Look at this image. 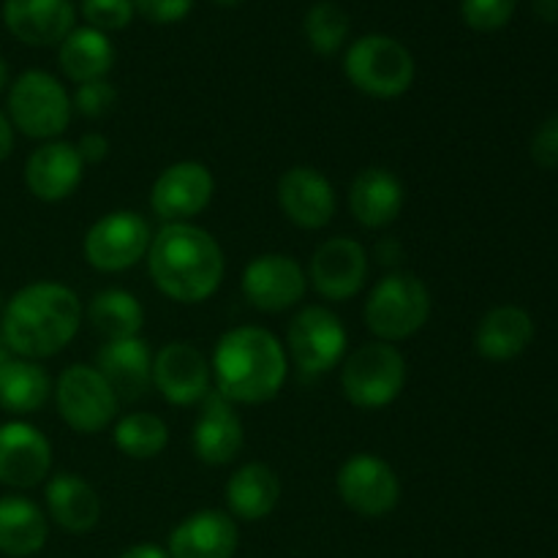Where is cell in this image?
I'll use <instances>...</instances> for the list:
<instances>
[{"label":"cell","instance_id":"obj_1","mask_svg":"<svg viewBox=\"0 0 558 558\" xmlns=\"http://www.w3.org/2000/svg\"><path fill=\"white\" fill-rule=\"evenodd\" d=\"M82 325V303L74 289L58 281H36L5 300L0 338L14 357L47 360L63 352Z\"/></svg>","mask_w":558,"mask_h":558},{"label":"cell","instance_id":"obj_2","mask_svg":"<svg viewBox=\"0 0 558 558\" xmlns=\"http://www.w3.org/2000/svg\"><path fill=\"white\" fill-rule=\"evenodd\" d=\"M147 270L158 292L174 303H205L218 292L227 272L223 251L207 229L196 223H163L153 234Z\"/></svg>","mask_w":558,"mask_h":558},{"label":"cell","instance_id":"obj_3","mask_svg":"<svg viewBox=\"0 0 558 558\" xmlns=\"http://www.w3.org/2000/svg\"><path fill=\"white\" fill-rule=\"evenodd\" d=\"M216 392L229 403H267L281 392L289 374V354L270 330L256 325L223 332L213 352Z\"/></svg>","mask_w":558,"mask_h":558},{"label":"cell","instance_id":"obj_4","mask_svg":"<svg viewBox=\"0 0 558 558\" xmlns=\"http://www.w3.org/2000/svg\"><path fill=\"white\" fill-rule=\"evenodd\" d=\"M343 74L360 93L379 101L403 96L414 85V54L407 44L385 33L357 38L343 54Z\"/></svg>","mask_w":558,"mask_h":558},{"label":"cell","instance_id":"obj_5","mask_svg":"<svg viewBox=\"0 0 558 558\" xmlns=\"http://www.w3.org/2000/svg\"><path fill=\"white\" fill-rule=\"evenodd\" d=\"M71 96L49 71H22L9 85L5 114L20 134L31 140H58L71 123Z\"/></svg>","mask_w":558,"mask_h":558},{"label":"cell","instance_id":"obj_6","mask_svg":"<svg viewBox=\"0 0 558 558\" xmlns=\"http://www.w3.org/2000/svg\"><path fill=\"white\" fill-rule=\"evenodd\" d=\"M430 316V292L414 272H390L371 289L363 319L379 341L398 343L417 336Z\"/></svg>","mask_w":558,"mask_h":558},{"label":"cell","instance_id":"obj_7","mask_svg":"<svg viewBox=\"0 0 558 558\" xmlns=\"http://www.w3.org/2000/svg\"><path fill=\"white\" fill-rule=\"evenodd\" d=\"M407 360L392 343L371 341L354 349L341 368L343 396L363 412H376L396 401L407 387Z\"/></svg>","mask_w":558,"mask_h":558},{"label":"cell","instance_id":"obj_8","mask_svg":"<svg viewBox=\"0 0 558 558\" xmlns=\"http://www.w3.org/2000/svg\"><path fill=\"white\" fill-rule=\"evenodd\" d=\"M58 414L76 434H101L118 417L120 398L96 365H69L52 387Z\"/></svg>","mask_w":558,"mask_h":558},{"label":"cell","instance_id":"obj_9","mask_svg":"<svg viewBox=\"0 0 558 558\" xmlns=\"http://www.w3.org/2000/svg\"><path fill=\"white\" fill-rule=\"evenodd\" d=\"M153 243L150 223L136 210H114L98 218L82 240V251L93 270L123 272L140 265Z\"/></svg>","mask_w":558,"mask_h":558},{"label":"cell","instance_id":"obj_10","mask_svg":"<svg viewBox=\"0 0 558 558\" xmlns=\"http://www.w3.org/2000/svg\"><path fill=\"white\" fill-rule=\"evenodd\" d=\"M336 490L343 505L363 518H385L401 501V480L385 458L357 452L336 474Z\"/></svg>","mask_w":558,"mask_h":558},{"label":"cell","instance_id":"obj_11","mask_svg":"<svg viewBox=\"0 0 558 558\" xmlns=\"http://www.w3.org/2000/svg\"><path fill=\"white\" fill-rule=\"evenodd\" d=\"M347 327L325 305H305L289 325V357L305 374H327L347 354Z\"/></svg>","mask_w":558,"mask_h":558},{"label":"cell","instance_id":"obj_12","mask_svg":"<svg viewBox=\"0 0 558 558\" xmlns=\"http://www.w3.org/2000/svg\"><path fill=\"white\" fill-rule=\"evenodd\" d=\"M213 172L202 161H178L163 169L150 191V207L163 223H189L210 207Z\"/></svg>","mask_w":558,"mask_h":558},{"label":"cell","instance_id":"obj_13","mask_svg":"<svg viewBox=\"0 0 558 558\" xmlns=\"http://www.w3.org/2000/svg\"><path fill=\"white\" fill-rule=\"evenodd\" d=\"M240 289L254 308L281 314L305 298L308 276L289 254H262L245 265Z\"/></svg>","mask_w":558,"mask_h":558},{"label":"cell","instance_id":"obj_14","mask_svg":"<svg viewBox=\"0 0 558 558\" xmlns=\"http://www.w3.org/2000/svg\"><path fill=\"white\" fill-rule=\"evenodd\" d=\"M210 379V363L194 343L169 341L153 354V387L174 407H194L205 401Z\"/></svg>","mask_w":558,"mask_h":558},{"label":"cell","instance_id":"obj_15","mask_svg":"<svg viewBox=\"0 0 558 558\" xmlns=\"http://www.w3.org/2000/svg\"><path fill=\"white\" fill-rule=\"evenodd\" d=\"M308 283L330 303L352 300L368 278V254L354 238H330L314 251Z\"/></svg>","mask_w":558,"mask_h":558},{"label":"cell","instance_id":"obj_16","mask_svg":"<svg viewBox=\"0 0 558 558\" xmlns=\"http://www.w3.org/2000/svg\"><path fill=\"white\" fill-rule=\"evenodd\" d=\"M52 445L31 423L11 420L0 425V483L9 488H36L49 477Z\"/></svg>","mask_w":558,"mask_h":558},{"label":"cell","instance_id":"obj_17","mask_svg":"<svg viewBox=\"0 0 558 558\" xmlns=\"http://www.w3.org/2000/svg\"><path fill=\"white\" fill-rule=\"evenodd\" d=\"M278 205H281L283 216L300 229H314L327 227L336 216L338 196L332 183L327 180V174H322L319 169L314 167H300L287 169L278 180Z\"/></svg>","mask_w":558,"mask_h":558},{"label":"cell","instance_id":"obj_18","mask_svg":"<svg viewBox=\"0 0 558 558\" xmlns=\"http://www.w3.org/2000/svg\"><path fill=\"white\" fill-rule=\"evenodd\" d=\"M191 445H194L196 458L207 466H227L243 450V420L234 412V403H229L221 392H207V398L202 401Z\"/></svg>","mask_w":558,"mask_h":558},{"label":"cell","instance_id":"obj_19","mask_svg":"<svg viewBox=\"0 0 558 558\" xmlns=\"http://www.w3.org/2000/svg\"><path fill=\"white\" fill-rule=\"evenodd\" d=\"M82 163L76 145L63 140H49L38 145L25 161V185L36 199L63 202L80 189Z\"/></svg>","mask_w":558,"mask_h":558},{"label":"cell","instance_id":"obj_20","mask_svg":"<svg viewBox=\"0 0 558 558\" xmlns=\"http://www.w3.org/2000/svg\"><path fill=\"white\" fill-rule=\"evenodd\" d=\"M3 22L16 41L52 47L76 27V9L71 0H5Z\"/></svg>","mask_w":558,"mask_h":558},{"label":"cell","instance_id":"obj_21","mask_svg":"<svg viewBox=\"0 0 558 558\" xmlns=\"http://www.w3.org/2000/svg\"><path fill=\"white\" fill-rule=\"evenodd\" d=\"M240 532L229 512L199 510L169 534V558H234Z\"/></svg>","mask_w":558,"mask_h":558},{"label":"cell","instance_id":"obj_22","mask_svg":"<svg viewBox=\"0 0 558 558\" xmlns=\"http://www.w3.org/2000/svg\"><path fill=\"white\" fill-rule=\"evenodd\" d=\"M403 202H407L403 183L385 167L363 169L349 185V210L365 229L390 227L401 216Z\"/></svg>","mask_w":558,"mask_h":558},{"label":"cell","instance_id":"obj_23","mask_svg":"<svg viewBox=\"0 0 558 558\" xmlns=\"http://www.w3.org/2000/svg\"><path fill=\"white\" fill-rule=\"evenodd\" d=\"M96 368L120 401H140L153 385V352L142 338L104 343L96 354Z\"/></svg>","mask_w":558,"mask_h":558},{"label":"cell","instance_id":"obj_24","mask_svg":"<svg viewBox=\"0 0 558 558\" xmlns=\"http://www.w3.org/2000/svg\"><path fill=\"white\" fill-rule=\"evenodd\" d=\"M534 341V319L518 305H496L480 319L474 332V349L480 357L507 363L515 360Z\"/></svg>","mask_w":558,"mask_h":558},{"label":"cell","instance_id":"obj_25","mask_svg":"<svg viewBox=\"0 0 558 558\" xmlns=\"http://www.w3.org/2000/svg\"><path fill=\"white\" fill-rule=\"evenodd\" d=\"M44 499H47L52 521L69 534H85L101 521V499H98L96 488L80 474H52L47 490H44Z\"/></svg>","mask_w":558,"mask_h":558},{"label":"cell","instance_id":"obj_26","mask_svg":"<svg viewBox=\"0 0 558 558\" xmlns=\"http://www.w3.org/2000/svg\"><path fill=\"white\" fill-rule=\"evenodd\" d=\"M229 515L240 521H265L281 501V480L267 463H245L227 480Z\"/></svg>","mask_w":558,"mask_h":558},{"label":"cell","instance_id":"obj_27","mask_svg":"<svg viewBox=\"0 0 558 558\" xmlns=\"http://www.w3.org/2000/svg\"><path fill=\"white\" fill-rule=\"evenodd\" d=\"M58 47L60 71L76 85L107 80L114 65L112 41H109L107 33L96 31V27H74Z\"/></svg>","mask_w":558,"mask_h":558},{"label":"cell","instance_id":"obj_28","mask_svg":"<svg viewBox=\"0 0 558 558\" xmlns=\"http://www.w3.org/2000/svg\"><path fill=\"white\" fill-rule=\"evenodd\" d=\"M47 515L25 496H0V554L36 556L47 545Z\"/></svg>","mask_w":558,"mask_h":558},{"label":"cell","instance_id":"obj_29","mask_svg":"<svg viewBox=\"0 0 558 558\" xmlns=\"http://www.w3.org/2000/svg\"><path fill=\"white\" fill-rule=\"evenodd\" d=\"M52 396L49 374L36 360L14 357L0 363V409L11 414H33Z\"/></svg>","mask_w":558,"mask_h":558},{"label":"cell","instance_id":"obj_30","mask_svg":"<svg viewBox=\"0 0 558 558\" xmlns=\"http://www.w3.org/2000/svg\"><path fill=\"white\" fill-rule=\"evenodd\" d=\"M87 322L107 341L140 338L145 327V308L125 289H104L87 305Z\"/></svg>","mask_w":558,"mask_h":558},{"label":"cell","instance_id":"obj_31","mask_svg":"<svg viewBox=\"0 0 558 558\" xmlns=\"http://www.w3.org/2000/svg\"><path fill=\"white\" fill-rule=\"evenodd\" d=\"M114 447L134 461L158 458L169 445V428L158 414L131 412L114 425Z\"/></svg>","mask_w":558,"mask_h":558},{"label":"cell","instance_id":"obj_32","mask_svg":"<svg viewBox=\"0 0 558 558\" xmlns=\"http://www.w3.org/2000/svg\"><path fill=\"white\" fill-rule=\"evenodd\" d=\"M305 38L316 54H336L349 38V14L332 0H319L308 9L303 20Z\"/></svg>","mask_w":558,"mask_h":558},{"label":"cell","instance_id":"obj_33","mask_svg":"<svg viewBox=\"0 0 558 558\" xmlns=\"http://www.w3.org/2000/svg\"><path fill=\"white\" fill-rule=\"evenodd\" d=\"M518 0H461V16L472 31L494 33L512 20Z\"/></svg>","mask_w":558,"mask_h":558},{"label":"cell","instance_id":"obj_34","mask_svg":"<svg viewBox=\"0 0 558 558\" xmlns=\"http://www.w3.org/2000/svg\"><path fill=\"white\" fill-rule=\"evenodd\" d=\"M82 16L101 33L125 31L136 16L134 0H82Z\"/></svg>","mask_w":558,"mask_h":558},{"label":"cell","instance_id":"obj_35","mask_svg":"<svg viewBox=\"0 0 558 558\" xmlns=\"http://www.w3.org/2000/svg\"><path fill=\"white\" fill-rule=\"evenodd\" d=\"M114 104H118V90L109 80H93L85 82V85H76L74 96H71V109L87 120L107 118Z\"/></svg>","mask_w":558,"mask_h":558},{"label":"cell","instance_id":"obj_36","mask_svg":"<svg viewBox=\"0 0 558 558\" xmlns=\"http://www.w3.org/2000/svg\"><path fill=\"white\" fill-rule=\"evenodd\" d=\"M194 9V0H134V11L153 25L183 22Z\"/></svg>","mask_w":558,"mask_h":558},{"label":"cell","instance_id":"obj_37","mask_svg":"<svg viewBox=\"0 0 558 558\" xmlns=\"http://www.w3.org/2000/svg\"><path fill=\"white\" fill-rule=\"evenodd\" d=\"M532 158L537 167L556 169L558 167V112L550 114L532 140Z\"/></svg>","mask_w":558,"mask_h":558},{"label":"cell","instance_id":"obj_38","mask_svg":"<svg viewBox=\"0 0 558 558\" xmlns=\"http://www.w3.org/2000/svg\"><path fill=\"white\" fill-rule=\"evenodd\" d=\"M76 153H80L82 163H101L109 156V140L104 134H98V131H87L76 142Z\"/></svg>","mask_w":558,"mask_h":558},{"label":"cell","instance_id":"obj_39","mask_svg":"<svg viewBox=\"0 0 558 558\" xmlns=\"http://www.w3.org/2000/svg\"><path fill=\"white\" fill-rule=\"evenodd\" d=\"M11 150H14V125H11L9 114L0 109V161H5Z\"/></svg>","mask_w":558,"mask_h":558},{"label":"cell","instance_id":"obj_40","mask_svg":"<svg viewBox=\"0 0 558 558\" xmlns=\"http://www.w3.org/2000/svg\"><path fill=\"white\" fill-rule=\"evenodd\" d=\"M120 558H169V554L163 548H158V545L140 543V545H131L129 550H123Z\"/></svg>","mask_w":558,"mask_h":558},{"label":"cell","instance_id":"obj_41","mask_svg":"<svg viewBox=\"0 0 558 558\" xmlns=\"http://www.w3.org/2000/svg\"><path fill=\"white\" fill-rule=\"evenodd\" d=\"M534 11L539 20L556 22L558 20V0H534Z\"/></svg>","mask_w":558,"mask_h":558},{"label":"cell","instance_id":"obj_42","mask_svg":"<svg viewBox=\"0 0 558 558\" xmlns=\"http://www.w3.org/2000/svg\"><path fill=\"white\" fill-rule=\"evenodd\" d=\"M9 85H11V82H9V63L0 58V93H3Z\"/></svg>","mask_w":558,"mask_h":558},{"label":"cell","instance_id":"obj_43","mask_svg":"<svg viewBox=\"0 0 558 558\" xmlns=\"http://www.w3.org/2000/svg\"><path fill=\"white\" fill-rule=\"evenodd\" d=\"M213 3L223 5V9H234V5H240V3H243V0H213Z\"/></svg>","mask_w":558,"mask_h":558},{"label":"cell","instance_id":"obj_44","mask_svg":"<svg viewBox=\"0 0 558 558\" xmlns=\"http://www.w3.org/2000/svg\"><path fill=\"white\" fill-rule=\"evenodd\" d=\"M11 357V352L9 349H5V343H3V338H0V363H5V360Z\"/></svg>","mask_w":558,"mask_h":558}]
</instances>
